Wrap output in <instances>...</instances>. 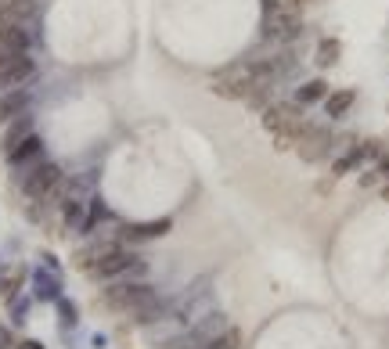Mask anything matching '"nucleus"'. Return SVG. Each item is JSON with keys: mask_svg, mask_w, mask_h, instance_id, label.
<instances>
[{"mask_svg": "<svg viewBox=\"0 0 389 349\" xmlns=\"http://www.w3.org/2000/svg\"><path fill=\"white\" fill-rule=\"evenodd\" d=\"M101 306H108V310H115V313L137 317V313H144L148 306H155V292L148 288V284H141V281H123V284H112V288H105Z\"/></svg>", "mask_w": 389, "mask_h": 349, "instance_id": "nucleus-1", "label": "nucleus"}, {"mask_svg": "<svg viewBox=\"0 0 389 349\" xmlns=\"http://www.w3.org/2000/svg\"><path fill=\"white\" fill-rule=\"evenodd\" d=\"M256 87H263V83L256 80V65H253V61H249V65H234V69L220 72L213 83H209V90H213L217 98H224V101H245Z\"/></svg>", "mask_w": 389, "mask_h": 349, "instance_id": "nucleus-2", "label": "nucleus"}, {"mask_svg": "<svg viewBox=\"0 0 389 349\" xmlns=\"http://www.w3.org/2000/svg\"><path fill=\"white\" fill-rule=\"evenodd\" d=\"M263 37L267 40H295L303 22H299V11H292L288 4H278V0H263Z\"/></svg>", "mask_w": 389, "mask_h": 349, "instance_id": "nucleus-3", "label": "nucleus"}, {"mask_svg": "<svg viewBox=\"0 0 389 349\" xmlns=\"http://www.w3.org/2000/svg\"><path fill=\"white\" fill-rule=\"evenodd\" d=\"M263 130L267 134H295V137H303L307 134V119H303V112H299L295 105L278 101V105L263 108Z\"/></svg>", "mask_w": 389, "mask_h": 349, "instance_id": "nucleus-4", "label": "nucleus"}, {"mask_svg": "<svg viewBox=\"0 0 389 349\" xmlns=\"http://www.w3.org/2000/svg\"><path fill=\"white\" fill-rule=\"evenodd\" d=\"M144 270V260H137L134 252H123V248H112L105 260H98L91 270V277H98V281H112V277H134V274H141Z\"/></svg>", "mask_w": 389, "mask_h": 349, "instance_id": "nucleus-5", "label": "nucleus"}, {"mask_svg": "<svg viewBox=\"0 0 389 349\" xmlns=\"http://www.w3.org/2000/svg\"><path fill=\"white\" fill-rule=\"evenodd\" d=\"M58 187H62V170H58L54 163H40L33 173L22 177V191H25L29 198H37V202L54 198Z\"/></svg>", "mask_w": 389, "mask_h": 349, "instance_id": "nucleus-6", "label": "nucleus"}, {"mask_svg": "<svg viewBox=\"0 0 389 349\" xmlns=\"http://www.w3.org/2000/svg\"><path fill=\"white\" fill-rule=\"evenodd\" d=\"M37 72V61L29 58V54H18V58H8V61H0V90H15L22 83H29Z\"/></svg>", "mask_w": 389, "mask_h": 349, "instance_id": "nucleus-7", "label": "nucleus"}, {"mask_svg": "<svg viewBox=\"0 0 389 349\" xmlns=\"http://www.w3.org/2000/svg\"><path fill=\"white\" fill-rule=\"evenodd\" d=\"M8 163L15 166V170H22V173H33L40 163H44V141L33 134L29 141H22L11 155H8Z\"/></svg>", "mask_w": 389, "mask_h": 349, "instance_id": "nucleus-8", "label": "nucleus"}, {"mask_svg": "<svg viewBox=\"0 0 389 349\" xmlns=\"http://www.w3.org/2000/svg\"><path fill=\"white\" fill-rule=\"evenodd\" d=\"M328 148H332L328 130H310V126H307V134L299 137V144H295V151H299L303 163H321V158L328 155Z\"/></svg>", "mask_w": 389, "mask_h": 349, "instance_id": "nucleus-9", "label": "nucleus"}, {"mask_svg": "<svg viewBox=\"0 0 389 349\" xmlns=\"http://www.w3.org/2000/svg\"><path fill=\"white\" fill-rule=\"evenodd\" d=\"M18 54H29V33H25V25H15V29H4V33H0V61L18 58Z\"/></svg>", "mask_w": 389, "mask_h": 349, "instance_id": "nucleus-10", "label": "nucleus"}, {"mask_svg": "<svg viewBox=\"0 0 389 349\" xmlns=\"http://www.w3.org/2000/svg\"><path fill=\"white\" fill-rule=\"evenodd\" d=\"M33 137V119L29 115H22V119H15V122H8V130H4V141H0V151H4V158L22 144V141H29Z\"/></svg>", "mask_w": 389, "mask_h": 349, "instance_id": "nucleus-11", "label": "nucleus"}, {"mask_svg": "<svg viewBox=\"0 0 389 349\" xmlns=\"http://www.w3.org/2000/svg\"><path fill=\"white\" fill-rule=\"evenodd\" d=\"M25 108H29V94H22V90H11L8 98H0V126L22 119Z\"/></svg>", "mask_w": 389, "mask_h": 349, "instance_id": "nucleus-12", "label": "nucleus"}, {"mask_svg": "<svg viewBox=\"0 0 389 349\" xmlns=\"http://www.w3.org/2000/svg\"><path fill=\"white\" fill-rule=\"evenodd\" d=\"M166 231H170V220L162 216V220H152V224H130V227H123V238L144 241V238H159V234H166Z\"/></svg>", "mask_w": 389, "mask_h": 349, "instance_id": "nucleus-13", "label": "nucleus"}, {"mask_svg": "<svg viewBox=\"0 0 389 349\" xmlns=\"http://www.w3.org/2000/svg\"><path fill=\"white\" fill-rule=\"evenodd\" d=\"M112 248H115V245H91V248H79L76 256H72V263H76L79 270H91L98 260H105V256H108Z\"/></svg>", "mask_w": 389, "mask_h": 349, "instance_id": "nucleus-14", "label": "nucleus"}, {"mask_svg": "<svg viewBox=\"0 0 389 349\" xmlns=\"http://www.w3.org/2000/svg\"><path fill=\"white\" fill-rule=\"evenodd\" d=\"M205 349H242V331L238 328H224L205 342Z\"/></svg>", "mask_w": 389, "mask_h": 349, "instance_id": "nucleus-15", "label": "nucleus"}, {"mask_svg": "<svg viewBox=\"0 0 389 349\" xmlns=\"http://www.w3.org/2000/svg\"><path fill=\"white\" fill-rule=\"evenodd\" d=\"M350 105H353V90H336L332 98L324 101V108H328V115H332V119L346 115V112H350Z\"/></svg>", "mask_w": 389, "mask_h": 349, "instance_id": "nucleus-16", "label": "nucleus"}, {"mask_svg": "<svg viewBox=\"0 0 389 349\" xmlns=\"http://www.w3.org/2000/svg\"><path fill=\"white\" fill-rule=\"evenodd\" d=\"M339 54H343V44H339V40H321L314 58H317V65H336Z\"/></svg>", "mask_w": 389, "mask_h": 349, "instance_id": "nucleus-17", "label": "nucleus"}, {"mask_svg": "<svg viewBox=\"0 0 389 349\" xmlns=\"http://www.w3.org/2000/svg\"><path fill=\"white\" fill-rule=\"evenodd\" d=\"M324 90H328V83H324V80H310V83L299 87V101H303V105H314V101H321V98H324Z\"/></svg>", "mask_w": 389, "mask_h": 349, "instance_id": "nucleus-18", "label": "nucleus"}, {"mask_svg": "<svg viewBox=\"0 0 389 349\" xmlns=\"http://www.w3.org/2000/svg\"><path fill=\"white\" fill-rule=\"evenodd\" d=\"M281 4H288L292 11H303V8H310V4H314V0H281Z\"/></svg>", "mask_w": 389, "mask_h": 349, "instance_id": "nucleus-19", "label": "nucleus"}, {"mask_svg": "<svg viewBox=\"0 0 389 349\" xmlns=\"http://www.w3.org/2000/svg\"><path fill=\"white\" fill-rule=\"evenodd\" d=\"M0 349H11V335L4 328H0Z\"/></svg>", "mask_w": 389, "mask_h": 349, "instance_id": "nucleus-20", "label": "nucleus"}, {"mask_svg": "<svg viewBox=\"0 0 389 349\" xmlns=\"http://www.w3.org/2000/svg\"><path fill=\"white\" fill-rule=\"evenodd\" d=\"M62 317H65V324H72V306L69 303H62Z\"/></svg>", "mask_w": 389, "mask_h": 349, "instance_id": "nucleus-21", "label": "nucleus"}, {"mask_svg": "<svg viewBox=\"0 0 389 349\" xmlns=\"http://www.w3.org/2000/svg\"><path fill=\"white\" fill-rule=\"evenodd\" d=\"M22 349H44V345H40V342H25Z\"/></svg>", "mask_w": 389, "mask_h": 349, "instance_id": "nucleus-22", "label": "nucleus"}]
</instances>
